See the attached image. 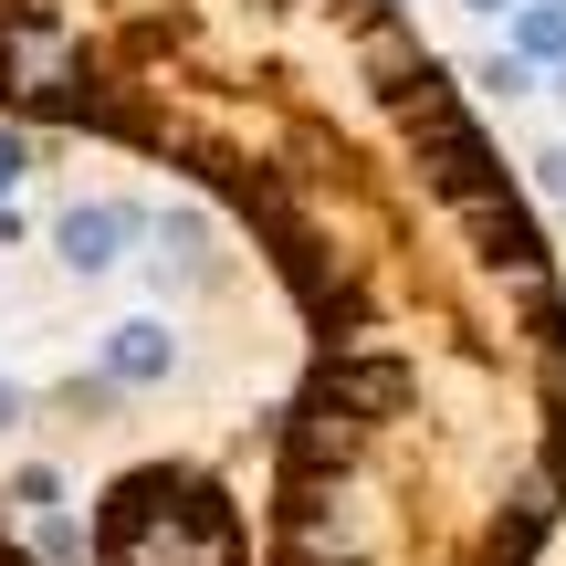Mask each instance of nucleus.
Returning a JSON list of instances; mask_svg holds the SVG:
<instances>
[{
  "mask_svg": "<svg viewBox=\"0 0 566 566\" xmlns=\"http://www.w3.org/2000/svg\"><path fill=\"white\" fill-rule=\"evenodd\" d=\"M462 11H472V21H514L525 0H462Z\"/></svg>",
  "mask_w": 566,
  "mask_h": 566,
  "instance_id": "nucleus-12",
  "label": "nucleus"
},
{
  "mask_svg": "<svg viewBox=\"0 0 566 566\" xmlns=\"http://www.w3.org/2000/svg\"><path fill=\"white\" fill-rule=\"evenodd\" d=\"M95 566H252V525L210 462H137L95 504Z\"/></svg>",
  "mask_w": 566,
  "mask_h": 566,
  "instance_id": "nucleus-2",
  "label": "nucleus"
},
{
  "mask_svg": "<svg viewBox=\"0 0 566 566\" xmlns=\"http://www.w3.org/2000/svg\"><path fill=\"white\" fill-rule=\"evenodd\" d=\"M21 168H32V147H21L11 126H0V221H11V179H21Z\"/></svg>",
  "mask_w": 566,
  "mask_h": 566,
  "instance_id": "nucleus-10",
  "label": "nucleus"
},
{
  "mask_svg": "<svg viewBox=\"0 0 566 566\" xmlns=\"http://www.w3.org/2000/svg\"><path fill=\"white\" fill-rule=\"evenodd\" d=\"M556 95H566V74H556Z\"/></svg>",
  "mask_w": 566,
  "mask_h": 566,
  "instance_id": "nucleus-13",
  "label": "nucleus"
},
{
  "mask_svg": "<svg viewBox=\"0 0 566 566\" xmlns=\"http://www.w3.org/2000/svg\"><path fill=\"white\" fill-rule=\"evenodd\" d=\"M0 116L179 168L304 325L263 566H535L566 273L399 0H0Z\"/></svg>",
  "mask_w": 566,
  "mask_h": 566,
  "instance_id": "nucleus-1",
  "label": "nucleus"
},
{
  "mask_svg": "<svg viewBox=\"0 0 566 566\" xmlns=\"http://www.w3.org/2000/svg\"><path fill=\"white\" fill-rule=\"evenodd\" d=\"M21 420H32V388H21V378H0V441H11Z\"/></svg>",
  "mask_w": 566,
  "mask_h": 566,
  "instance_id": "nucleus-11",
  "label": "nucleus"
},
{
  "mask_svg": "<svg viewBox=\"0 0 566 566\" xmlns=\"http://www.w3.org/2000/svg\"><path fill=\"white\" fill-rule=\"evenodd\" d=\"M158 263L179 273V283H221V231H210V210H200V200L158 210Z\"/></svg>",
  "mask_w": 566,
  "mask_h": 566,
  "instance_id": "nucleus-5",
  "label": "nucleus"
},
{
  "mask_svg": "<svg viewBox=\"0 0 566 566\" xmlns=\"http://www.w3.org/2000/svg\"><path fill=\"white\" fill-rule=\"evenodd\" d=\"M462 84H483V95H504V105H514V95H535V63H525V53H483Z\"/></svg>",
  "mask_w": 566,
  "mask_h": 566,
  "instance_id": "nucleus-7",
  "label": "nucleus"
},
{
  "mask_svg": "<svg viewBox=\"0 0 566 566\" xmlns=\"http://www.w3.org/2000/svg\"><path fill=\"white\" fill-rule=\"evenodd\" d=\"M105 378H116V388H168V378H179V325H168V315L105 325Z\"/></svg>",
  "mask_w": 566,
  "mask_h": 566,
  "instance_id": "nucleus-4",
  "label": "nucleus"
},
{
  "mask_svg": "<svg viewBox=\"0 0 566 566\" xmlns=\"http://www.w3.org/2000/svg\"><path fill=\"white\" fill-rule=\"evenodd\" d=\"M84 556V525L74 514H42V566H74Z\"/></svg>",
  "mask_w": 566,
  "mask_h": 566,
  "instance_id": "nucleus-8",
  "label": "nucleus"
},
{
  "mask_svg": "<svg viewBox=\"0 0 566 566\" xmlns=\"http://www.w3.org/2000/svg\"><path fill=\"white\" fill-rule=\"evenodd\" d=\"M137 231H147V210H137V200H74V210L53 221V252H63V273L95 283V273H116V263H126V242H137Z\"/></svg>",
  "mask_w": 566,
  "mask_h": 566,
  "instance_id": "nucleus-3",
  "label": "nucleus"
},
{
  "mask_svg": "<svg viewBox=\"0 0 566 566\" xmlns=\"http://www.w3.org/2000/svg\"><path fill=\"white\" fill-rule=\"evenodd\" d=\"M11 504H32V514H53V504H63V483H53V472L32 462V472H11Z\"/></svg>",
  "mask_w": 566,
  "mask_h": 566,
  "instance_id": "nucleus-9",
  "label": "nucleus"
},
{
  "mask_svg": "<svg viewBox=\"0 0 566 566\" xmlns=\"http://www.w3.org/2000/svg\"><path fill=\"white\" fill-rule=\"evenodd\" d=\"M504 53H525L535 74H566V0H525L504 21Z\"/></svg>",
  "mask_w": 566,
  "mask_h": 566,
  "instance_id": "nucleus-6",
  "label": "nucleus"
}]
</instances>
